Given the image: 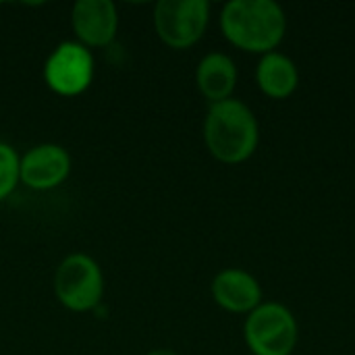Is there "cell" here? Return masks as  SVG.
<instances>
[{
    "label": "cell",
    "mask_w": 355,
    "mask_h": 355,
    "mask_svg": "<svg viewBox=\"0 0 355 355\" xmlns=\"http://www.w3.org/2000/svg\"><path fill=\"white\" fill-rule=\"evenodd\" d=\"M21 183V156L17 150L0 141V202L6 200Z\"/></svg>",
    "instance_id": "obj_12"
},
{
    "label": "cell",
    "mask_w": 355,
    "mask_h": 355,
    "mask_svg": "<svg viewBox=\"0 0 355 355\" xmlns=\"http://www.w3.org/2000/svg\"><path fill=\"white\" fill-rule=\"evenodd\" d=\"M256 83L266 98L285 100L300 85V69L291 56L275 50L260 56L256 67Z\"/></svg>",
    "instance_id": "obj_11"
},
{
    "label": "cell",
    "mask_w": 355,
    "mask_h": 355,
    "mask_svg": "<svg viewBox=\"0 0 355 355\" xmlns=\"http://www.w3.org/2000/svg\"><path fill=\"white\" fill-rule=\"evenodd\" d=\"M58 302L71 312H89L98 308L104 295V275L100 264L87 254L67 256L54 275Z\"/></svg>",
    "instance_id": "obj_4"
},
{
    "label": "cell",
    "mask_w": 355,
    "mask_h": 355,
    "mask_svg": "<svg viewBox=\"0 0 355 355\" xmlns=\"http://www.w3.org/2000/svg\"><path fill=\"white\" fill-rule=\"evenodd\" d=\"M204 144L223 164H241L250 160L260 144L256 114L237 98L210 104L204 119Z\"/></svg>",
    "instance_id": "obj_2"
},
{
    "label": "cell",
    "mask_w": 355,
    "mask_h": 355,
    "mask_svg": "<svg viewBox=\"0 0 355 355\" xmlns=\"http://www.w3.org/2000/svg\"><path fill=\"white\" fill-rule=\"evenodd\" d=\"M218 25L229 44L264 56L285 40L287 15L275 0H231L223 6Z\"/></svg>",
    "instance_id": "obj_1"
},
{
    "label": "cell",
    "mask_w": 355,
    "mask_h": 355,
    "mask_svg": "<svg viewBox=\"0 0 355 355\" xmlns=\"http://www.w3.org/2000/svg\"><path fill=\"white\" fill-rule=\"evenodd\" d=\"M71 23L79 44L102 48L116 37L119 10L110 0H77L71 10Z\"/></svg>",
    "instance_id": "obj_8"
},
{
    "label": "cell",
    "mask_w": 355,
    "mask_h": 355,
    "mask_svg": "<svg viewBox=\"0 0 355 355\" xmlns=\"http://www.w3.org/2000/svg\"><path fill=\"white\" fill-rule=\"evenodd\" d=\"M46 85L64 98L83 94L94 81V56L79 42H60L44 62Z\"/></svg>",
    "instance_id": "obj_6"
},
{
    "label": "cell",
    "mask_w": 355,
    "mask_h": 355,
    "mask_svg": "<svg viewBox=\"0 0 355 355\" xmlns=\"http://www.w3.org/2000/svg\"><path fill=\"white\" fill-rule=\"evenodd\" d=\"M146 355H181V354H177V352H173V349H152L150 354H146Z\"/></svg>",
    "instance_id": "obj_13"
},
{
    "label": "cell",
    "mask_w": 355,
    "mask_h": 355,
    "mask_svg": "<svg viewBox=\"0 0 355 355\" xmlns=\"http://www.w3.org/2000/svg\"><path fill=\"white\" fill-rule=\"evenodd\" d=\"M210 293L216 306L231 314H250L262 304V285L260 281L241 268H225L220 270L212 283Z\"/></svg>",
    "instance_id": "obj_9"
},
{
    "label": "cell",
    "mask_w": 355,
    "mask_h": 355,
    "mask_svg": "<svg viewBox=\"0 0 355 355\" xmlns=\"http://www.w3.org/2000/svg\"><path fill=\"white\" fill-rule=\"evenodd\" d=\"M243 339L254 355H291L300 339V327L285 304L262 302L245 316Z\"/></svg>",
    "instance_id": "obj_3"
},
{
    "label": "cell",
    "mask_w": 355,
    "mask_h": 355,
    "mask_svg": "<svg viewBox=\"0 0 355 355\" xmlns=\"http://www.w3.org/2000/svg\"><path fill=\"white\" fill-rule=\"evenodd\" d=\"M196 83L200 94L210 102L233 98L237 85V64L225 52H208L196 69Z\"/></svg>",
    "instance_id": "obj_10"
},
{
    "label": "cell",
    "mask_w": 355,
    "mask_h": 355,
    "mask_svg": "<svg viewBox=\"0 0 355 355\" xmlns=\"http://www.w3.org/2000/svg\"><path fill=\"white\" fill-rule=\"evenodd\" d=\"M210 23L208 0H160L154 6V27L158 37L173 50L198 44Z\"/></svg>",
    "instance_id": "obj_5"
},
{
    "label": "cell",
    "mask_w": 355,
    "mask_h": 355,
    "mask_svg": "<svg viewBox=\"0 0 355 355\" xmlns=\"http://www.w3.org/2000/svg\"><path fill=\"white\" fill-rule=\"evenodd\" d=\"M71 156L58 144H40L21 156V183L35 191H48L67 181Z\"/></svg>",
    "instance_id": "obj_7"
}]
</instances>
